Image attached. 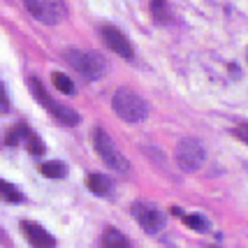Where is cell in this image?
Wrapping results in <instances>:
<instances>
[{
    "instance_id": "cell-1",
    "label": "cell",
    "mask_w": 248,
    "mask_h": 248,
    "mask_svg": "<svg viewBox=\"0 0 248 248\" xmlns=\"http://www.w3.org/2000/svg\"><path fill=\"white\" fill-rule=\"evenodd\" d=\"M111 109H114L116 116H121L128 123H141L149 116L146 100L140 93H135L132 88H119L114 93V97H111Z\"/></svg>"
},
{
    "instance_id": "cell-2",
    "label": "cell",
    "mask_w": 248,
    "mask_h": 248,
    "mask_svg": "<svg viewBox=\"0 0 248 248\" xmlns=\"http://www.w3.org/2000/svg\"><path fill=\"white\" fill-rule=\"evenodd\" d=\"M65 61L67 65L77 70L86 81H95L102 79L107 72V61L97 51H81V49H67L65 51Z\"/></svg>"
},
{
    "instance_id": "cell-3",
    "label": "cell",
    "mask_w": 248,
    "mask_h": 248,
    "mask_svg": "<svg viewBox=\"0 0 248 248\" xmlns=\"http://www.w3.org/2000/svg\"><path fill=\"white\" fill-rule=\"evenodd\" d=\"M28 86H31V93L35 95V100H37L44 109H49V114H51L58 123H63V125H77V123L81 121V116H79L72 107L56 102L54 97L46 93V88L42 86V81H40V79L31 77V79H28Z\"/></svg>"
},
{
    "instance_id": "cell-4",
    "label": "cell",
    "mask_w": 248,
    "mask_h": 248,
    "mask_svg": "<svg viewBox=\"0 0 248 248\" xmlns=\"http://www.w3.org/2000/svg\"><path fill=\"white\" fill-rule=\"evenodd\" d=\"M91 137H93V149H95V153L102 158V162H105L107 167L116 170V172H130L128 158H125V155L116 149L114 140L109 137L105 130H102V128H93V135H91Z\"/></svg>"
},
{
    "instance_id": "cell-5",
    "label": "cell",
    "mask_w": 248,
    "mask_h": 248,
    "mask_svg": "<svg viewBox=\"0 0 248 248\" xmlns=\"http://www.w3.org/2000/svg\"><path fill=\"white\" fill-rule=\"evenodd\" d=\"M176 162L184 172H197L206 160V151L202 146L200 140H193V137H186L176 144Z\"/></svg>"
},
{
    "instance_id": "cell-6",
    "label": "cell",
    "mask_w": 248,
    "mask_h": 248,
    "mask_svg": "<svg viewBox=\"0 0 248 248\" xmlns=\"http://www.w3.org/2000/svg\"><path fill=\"white\" fill-rule=\"evenodd\" d=\"M23 7L31 12L37 21L46 23V26H56L67 16V7L63 2H54V0H26Z\"/></svg>"
},
{
    "instance_id": "cell-7",
    "label": "cell",
    "mask_w": 248,
    "mask_h": 248,
    "mask_svg": "<svg viewBox=\"0 0 248 248\" xmlns=\"http://www.w3.org/2000/svg\"><path fill=\"white\" fill-rule=\"evenodd\" d=\"M132 216L137 218L141 230L149 232V234H155V232H160L162 227H165V214H160L155 206L137 202V204H132Z\"/></svg>"
},
{
    "instance_id": "cell-8",
    "label": "cell",
    "mask_w": 248,
    "mask_h": 248,
    "mask_svg": "<svg viewBox=\"0 0 248 248\" xmlns=\"http://www.w3.org/2000/svg\"><path fill=\"white\" fill-rule=\"evenodd\" d=\"M100 35H102V42L107 44L114 54H119L121 58H128L130 61V58L135 56V49H132L130 40L119 31V28H114V26H102V28H100Z\"/></svg>"
},
{
    "instance_id": "cell-9",
    "label": "cell",
    "mask_w": 248,
    "mask_h": 248,
    "mask_svg": "<svg viewBox=\"0 0 248 248\" xmlns=\"http://www.w3.org/2000/svg\"><path fill=\"white\" fill-rule=\"evenodd\" d=\"M21 232L32 248H56V237L32 220H21Z\"/></svg>"
},
{
    "instance_id": "cell-10",
    "label": "cell",
    "mask_w": 248,
    "mask_h": 248,
    "mask_svg": "<svg viewBox=\"0 0 248 248\" xmlns=\"http://www.w3.org/2000/svg\"><path fill=\"white\" fill-rule=\"evenodd\" d=\"M86 186L91 193L95 195H109L111 193V188H114V181L105 176V174H88L86 176Z\"/></svg>"
},
{
    "instance_id": "cell-11",
    "label": "cell",
    "mask_w": 248,
    "mask_h": 248,
    "mask_svg": "<svg viewBox=\"0 0 248 248\" xmlns=\"http://www.w3.org/2000/svg\"><path fill=\"white\" fill-rule=\"evenodd\" d=\"M102 248H130V239L116 227H107L102 232Z\"/></svg>"
},
{
    "instance_id": "cell-12",
    "label": "cell",
    "mask_w": 248,
    "mask_h": 248,
    "mask_svg": "<svg viewBox=\"0 0 248 248\" xmlns=\"http://www.w3.org/2000/svg\"><path fill=\"white\" fill-rule=\"evenodd\" d=\"M40 172L49 179H65L67 176V165L61 160H46L40 162Z\"/></svg>"
},
{
    "instance_id": "cell-13",
    "label": "cell",
    "mask_w": 248,
    "mask_h": 248,
    "mask_svg": "<svg viewBox=\"0 0 248 248\" xmlns=\"http://www.w3.org/2000/svg\"><path fill=\"white\" fill-rule=\"evenodd\" d=\"M28 137H31V128H28L26 123H16V125H14V128L5 135V140H2V141H5L7 146H16L19 141L28 140Z\"/></svg>"
},
{
    "instance_id": "cell-14",
    "label": "cell",
    "mask_w": 248,
    "mask_h": 248,
    "mask_svg": "<svg viewBox=\"0 0 248 248\" xmlns=\"http://www.w3.org/2000/svg\"><path fill=\"white\" fill-rule=\"evenodd\" d=\"M151 14H153V19L160 23V26L172 23V10H170V5H167V2H160V0L151 2Z\"/></svg>"
},
{
    "instance_id": "cell-15",
    "label": "cell",
    "mask_w": 248,
    "mask_h": 248,
    "mask_svg": "<svg viewBox=\"0 0 248 248\" xmlns=\"http://www.w3.org/2000/svg\"><path fill=\"white\" fill-rule=\"evenodd\" d=\"M0 200L12 202V204H19V202H23V195L19 193L16 186H12L10 181H2V179H0Z\"/></svg>"
},
{
    "instance_id": "cell-16",
    "label": "cell",
    "mask_w": 248,
    "mask_h": 248,
    "mask_svg": "<svg viewBox=\"0 0 248 248\" xmlns=\"http://www.w3.org/2000/svg\"><path fill=\"white\" fill-rule=\"evenodd\" d=\"M51 81H54V86L58 88L61 93H65V95H75L77 93L75 81L67 75H63V72H54V75H51Z\"/></svg>"
},
{
    "instance_id": "cell-17",
    "label": "cell",
    "mask_w": 248,
    "mask_h": 248,
    "mask_svg": "<svg viewBox=\"0 0 248 248\" xmlns=\"http://www.w3.org/2000/svg\"><path fill=\"white\" fill-rule=\"evenodd\" d=\"M181 218H184L186 225L190 227V230H195V232H206L209 230V220L202 214H184Z\"/></svg>"
},
{
    "instance_id": "cell-18",
    "label": "cell",
    "mask_w": 248,
    "mask_h": 248,
    "mask_svg": "<svg viewBox=\"0 0 248 248\" xmlns=\"http://www.w3.org/2000/svg\"><path fill=\"white\" fill-rule=\"evenodd\" d=\"M26 149H28V153H31V155H35V158H42L44 151H46L44 141L40 140L37 135H32V132H31V137L26 140Z\"/></svg>"
},
{
    "instance_id": "cell-19",
    "label": "cell",
    "mask_w": 248,
    "mask_h": 248,
    "mask_svg": "<svg viewBox=\"0 0 248 248\" xmlns=\"http://www.w3.org/2000/svg\"><path fill=\"white\" fill-rule=\"evenodd\" d=\"M10 111V95L5 91V84L0 81V114H7Z\"/></svg>"
},
{
    "instance_id": "cell-20",
    "label": "cell",
    "mask_w": 248,
    "mask_h": 248,
    "mask_svg": "<svg viewBox=\"0 0 248 248\" xmlns=\"http://www.w3.org/2000/svg\"><path fill=\"white\" fill-rule=\"evenodd\" d=\"M232 132H234V137H237V140H241L244 144H248V123H239Z\"/></svg>"
},
{
    "instance_id": "cell-21",
    "label": "cell",
    "mask_w": 248,
    "mask_h": 248,
    "mask_svg": "<svg viewBox=\"0 0 248 248\" xmlns=\"http://www.w3.org/2000/svg\"><path fill=\"white\" fill-rule=\"evenodd\" d=\"M0 246H7V248H12V239L5 234V230L0 227Z\"/></svg>"
},
{
    "instance_id": "cell-22",
    "label": "cell",
    "mask_w": 248,
    "mask_h": 248,
    "mask_svg": "<svg viewBox=\"0 0 248 248\" xmlns=\"http://www.w3.org/2000/svg\"><path fill=\"white\" fill-rule=\"evenodd\" d=\"M170 214H174V216H184V211H181L179 206H174V209H172V211H170Z\"/></svg>"
}]
</instances>
